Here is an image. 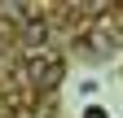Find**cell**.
Here are the masks:
<instances>
[{
	"label": "cell",
	"instance_id": "6da1fadb",
	"mask_svg": "<svg viewBox=\"0 0 123 118\" xmlns=\"http://www.w3.org/2000/svg\"><path fill=\"white\" fill-rule=\"evenodd\" d=\"M31 70H35L40 87H57L62 83V57H40V61H31Z\"/></svg>",
	"mask_w": 123,
	"mask_h": 118
},
{
	"label": "cell",
	"instance_id": "7a4b0ae2",
	"mask_svg": "<svg viewBox=\"0 0 123 118\" xmlns=\"http://www.w3.org/2000/svg\"><path fill=\"white\" fill-rule=\"evenodd\" d=\"M84 118H105V114H101V109H88V114H84Z\"/></svg>",
	"mask_w": 123,
	"mask_h": 118
}]
</instances>
